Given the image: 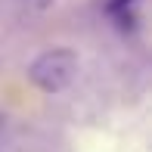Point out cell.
Here are the masks:
<instances>
[{"instance_id":"cell-1","label":"cell","mask_w":152,"mask_h":152,"mask_svg":"<svg viewBox=\"0 0 152 152\" xmlns=\"http://www.w3.org/2000/svg\"><path fill=\"white\" fill-rule=\"evenodd\" d=\"M78 75V56L68 47H53V50H44L37 59L28 65V78L37 90L44 93H59L65 90L68 84Z\"/></svg>"},{"instance_id":"cell-2","label":"cell","mask_w":152,"mask_h":152,"mask_svg":"<svg viewBox=\"0 0 152 152\" xmlns=\"http://www.w3.org/2000/svg\"><path fill=\"white\" fill-rule=\"evenodd\" d=\"M137 6H140V0H109L106 3V12L112 16V22L118 25L121 31H134L137 28Z\"/></svg>"}]
</instances>
